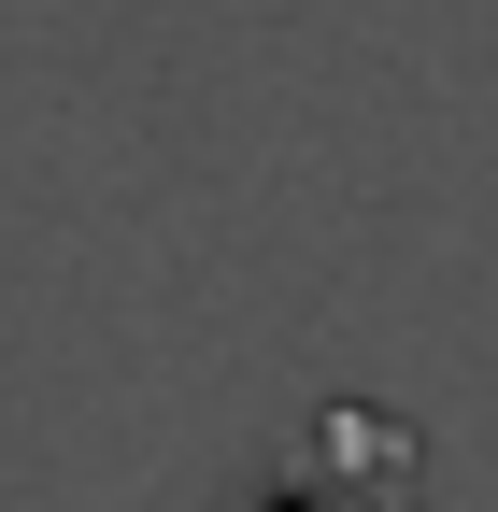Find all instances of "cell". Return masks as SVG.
Instances as JSON below:
<instances>
[{
	"label": "cell",
	"instance_id": "obj_1",
	"mask_svg": "<svg viewBox=\"0 0 498 512\" xmlns=\"http://www.w3.org/2000/svg\"><path fill=\"white\" fill-rule=\"evenodd\" d=\"M413 484H427V441L399 413H370V399H328L314 413V470L271 484L257 512H413Z\"/></svg>",
	"mask_w": 498,
	"mask_h": 512
}]
</instances>
